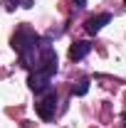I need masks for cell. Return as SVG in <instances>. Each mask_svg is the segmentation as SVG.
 Segmentation results:
<instances>
[{
  "label": "cell",
  "instance_id": "1",
  "mask_svg": "<svg viewBox=\"0 0 126 128\" xmlns=\"http://www.w3.org/2000/svg\"><path fill=\"white\" fill-rule=\"evenodd\" d=\"M35 108H37V113H40V118L49 121V118L54 116V111H57V94H54V91H47V96H45Z\"/></svg>",
  "mask_w": 126,
  "mask_h": 128
},
{
  "label": "cell",
  "instance_id": "2",
  "mask_svg": "<svg viewBox=\"0 0 126 128\" xmlns=\"http://www.w3.org/2000/svg\"><path fill=\"white\" fill-rule=\"evenodd\" d=\"M89 52H92V44H89V42H77V44H72V49H69V59L79 62V59H84Z\"/></svg>",
  "mask_w": 126,
  "mask_h": 128
},
{
  "label": "cell",
  "instance_id": "3",
  "mask_svg": "<svg viewBox=\"0 0 126 128\" xmlns=\"http://www.w3.org/2000/svg\"><path fill=\"white\" fill-rule=\"evenodd\" d=\"M109 20H111V15H106V12H104V15H96V17H89V22H87V32H89V34H96Z\"/></svg>",
  "mask_w": 126,
  "mask_h": 128
},
{
  "label": "cell",
  "instance_id": "4",
  "mask_svg": "<svg viewBox=\"0 0 126 128\" xmlns=\"http://www.w3.org/2000/svg\"><path fill=\"white\" fill-rule=\"evenodd\" d=\"M87 91H89V81L84 79V81H79V86L74 89V94H77V96H84Z\"/></svg>",
  "mask_w": 126,
  "mask_h": 128
},
{
  "label": "cell",
  "instance_id": "5",
  "mask_svg": "<svg viewBox=\"0 0 126 128\" xmlns=\"http://www.w3.org/2000/svg\"><path fill=\"white\" fill-rule=\"evenodd\" d=\"M5 2H8V8H15L17 2H22V0H5Z\"/></svg>",
  "mask_w": 126,
  "mask_h": 128
},
{
  "label": "cell",
  "instance_id": "6",
  "mask_svg": "<svg viewBox=\"0 0 126 128\" xmlns=\"http://www.w3.org/2000/svg\"><path fill=\"white\" fill-rule=\"evenodd\" d=\"M72 2H74L77 8H84V0H72Z\"/></svg>",
  "mask_w": 126,
  "mask_h": 128
}]
</instances>
